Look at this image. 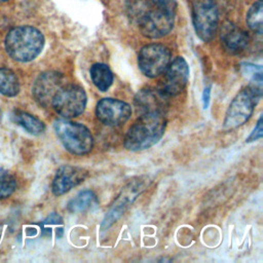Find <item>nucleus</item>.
Here are the masks:
<instances>
[{"label":"nucleus","mask_w":263,"mask_h":263,"mask_svg":"<svg viewBox=\"0 0 263 263\" xmlns=\"http://www.w3.org/2000/svg\"><path fill=\"white\" fill-rule=\"evenodd\" d=\"M221 43L229 53L242 51L249 42L248 34L237 26L226 23L221 29Z\"/></svg>","instance_id":"obj_15"},{"label":"nucleus","mask_w":263,"mask_h":263,"mask_svg":"<svg viewBox=\"0 0 263 263\" xmlns=\"http://www.w3.org/2000/svg\"><path fill=\"white\" fill-rule=\"evenodd\" d=\"M247 24L249 28L258 33L262 34L263 32V1L257 0L249 9L247 13Z\"/></svg>","instance_id":"obj_21"},{"label":"nucleus","mask_w":263,"mask_h":263,"mask_svg":"<svg viewBox=\"0 0 263 263\" xmlns=\"http://www.w3.org/2000/svg\"><path fill=\"white\" fill-rule=\"evenodd\" d=\"M158 7L165 8L167 10L174 11L176 10V0H153Z\"/></svg>","instance_id":"obj_25"},{"label":"nucleus","mask_w":263,"mask_h":263,"mask_svg":"<svg viewBox=\"0 0 263 263\" xmlns=\"http://www.w3.org/2000/svg\"><path fill=\"white\" fill-rule=\"evenodd\" d=\"M263 122H262V116H260V118L257 121V124L255 126V128L253 129V132L251 133V135L249 136V138L246 140L247 143H251L254 141H257L259 139L262 138L263 136V126H262Z\"/></svg>","instance_id":"obj_23"},{"label":"nucleus","mask_w":263,"mask_h":263,"mask_svg":"<svg viewBox=\"0 0 263 263\" xmlns=\"http://www.w3.org/2000/svg\"><path fill=\"white\" fill-rule=\"evenodd\" d=\"M192 21L196 35L202 41L214 38L218 28V9L214 0H193Z\"/></svg>","instance_id":"obj_6"},{"label":"nucleus","mask_w":263,"mask_h":263,"mask_svg":"<svg viewBox=\"0 0 263 263\" xmlns=\"http://www.w3.org/2000/svg\"><path fill=\"white\" fill-rule=\"evenodd\" d=\"M163 82V91L167 96L181 93L187 85L189 78V68L182 57H177L166 68Z\"/></svg>","instance_id":"obj_12"},{"label":"nucleus","mask_w":263,"mask_h":263,"mask_svg":"<svg viewBox=\"0 0 263 263\" xmlns=\"http://www.w3.org/2000/svg\"><path fill=\"white\" fill-rule=\"evenodd\" d=\"M86 172L72 165L61 166L52 180L51 191L55 196L63 195L84 181Z\"/></svg>","instance_id":"obj_14"},{"label":"nucleus","mask_w":263,"mask_h":263,"mask_svg":"<svg viewBox=\"0 0 263 263\" xmlns=\"http://www.w3.org/2000/svg\"><path fill=\"white\" fill-rule=\"evenodd\" d=\"M90 78L96 87L101 91H106L113 82V74L106 64H93L89 70Z\"/></svg>","instance_id":"obj_17"},{"label":"nucleus","mask_w":263,"mask_h":263,"mask_svg":"<svg viewBox=\"0 0 263 263\" xmlns=\"http://www.w3.org/2000/svg\"><path fill=\"white\" fill-rule=\"evenodd\" d=\"M11 118L16 124L22 126L31 135L38 136L45 130L44 123L30 113L16 110L11 114Z\"/></svg>","instance_id":"obj_16"},{"label":"nucleus","mask_w":263,"mask_h":263,"mask_svg":"<svg viewBox=\"0 0 263 263\" xmlns=\"http://www.w3.org/2000/svg\"><path fill=\"white\" fill-rule=\"evenodd\" d=\"M3 1H6V0H0V2H3Z\"/></svg>","instance_id":"obj_27"},{"label":"nucleus","mask_w":263,"mask_h":263,"mask_svg":"<svg viewBox=\"0 0 263 263\" xmlns=\"http://www.w3.org/2000/svg\"><path fill=\"white\" fill-rule=\"evenodd\" d=\"M171 63V52L162 44L152 43L145 45L139 52L138 65L141 72L150 78L163 73Z\"/></svg>","instance_id":"obj_7"},{"label":"nucleus","mask_w":263,"mask_h":263,"mask_svg":"<svg viewBox=\"0 0 263 263\" xmlns=\"http://www.w3.org/2000/svg\"><path fill=\"white\" fill-rule=\"evenodd\" d=\"M259 99L249 86L239 90L226 111L223 128L232 130L246 123L250 119Z\"/></svg>","instance_id":"obj_5"},{"label":"nucleus","mask_w":263,"mask_h":263,"mask_svg":"<svg viewBox=\"0 0 263 263\" xmlns=\"http://www.w3.org/2000/svg\"><path fill=\"white\" fill-rule=\"evenodd\" d=\"M242 73L250 78L249 87L251 90L258 97L262 96V67L253 65V64H242L241 65Z\"/></svg>","instance_id":"obj_20"},{"label":"nucleus","mask_w":263,"mask_h":263,"mask_svg":"<svg viewBox=\"0 0 263 263\" xmlns=\"http://www.w3.org/2000/svg\"><path fill=\"white\" fill-rule=\"evenodd\" d=\"M174 11L158 7L147 11L139 21L141 33L148 38H160L173 29Z\"/></svg>","instance_id":"obj_8"},{"label":"nucleus","mask_w":263,"mask_h":263,"mask_svg":"<svg viewBox=\"0 0 263 263\" xmlns=\"http://www.w3.org/2000/svg\"><path fill=\"white\" fill-rule=\"evenodd\" d=\"M63 219L62 217L57 214V213H51L43 222H42V226H43V230H47L50 226L52 225H59L62 224Z\"/></svg>","instance_id":"obj_24"},{"label":"nucleus","mask_w":263,"mask_h":263,"mask_svg":"<svg viewBox=\"0 0 263 263\" xmlns=\"http://www.w3.org/2000/svg\"><path fill=\"white\" fill-rule=\"evenodd\" d=\"M4 43L5 49L11 59L26 63L39 55L44 45V37L34 27L20 26L8 32Z\"/></svg>","instance_id":"obj_2"},{"label":"nucleus","mask_w":263,"mask_h":263,"mask_svg":"<svg viewBox=\"0 0 263 263\" xmlns=\"http://www.w3.org/2000/svg\"><path fill=\"white\" fill-rule=\"evenodd\" d=\"M147 179L137 178L130 181L118 195L117 199L114 201L112 208L106 213V216L103 220L102 226L103 228L110 227L115 221H117L125 210L134 202L137 196L146 188L147 186Z\"/></svg>","instance_id":"obj_9"},{"label":"nucleus","mask_w":263,"mask_h":263,"mask_svg":"<svg viewBox=\"0 0 263 263\" xmlns=\"http://www.w3.org/2000/svg\"><path fill=\"white\" fill-rule=\"evenodd\" d=\"M135 106L144 113H163L168 106V96L163 89L144 88L135 96Z\"/></svg>","instance_id":"obj_13"},{"label":"nucleus","mask_w":263,"mask_h":263,"mask_svg":"<svg viewBox=\"0 0 263 263\" xmlns=\"http://www.w3.org/2000/svg\"><path fill=\"white\" fill-rule=\"evenodd\" d=\"M210 98H211V86H208L204 88L202 92V103H203V108L206 109L210 104Z\"/></svg>","instance_id":"obj_26"},{"label":"nucleus","mask_w":263,"mask_h":263,"mask_svg":"<svg viewBox=\"0 0 263 263\" xmlns=\"http://www.w3.org/2000/svg\"><path fill=\"white\" fill-rule=\"evenodd\" d=\"M166 119L163 113H144L128 128L124 146L130 151L146 150L155 145L163 136Z\"/></svg>","instance_id":"obj_1"},{"label":"nucleus","mask_w":263,"mask_h":263,"mask_svg":"<svg viewBox=\"0 0 263 263\" xmlns=\"http://www.w3.org/2000/svg\"><path fill=\"white\" fill-rule=\"evenodd\" d=\"M16 188V181L13 176L5 174L0 176V199L10 196Z\"/></svg>","instance_id":"obj_22"},{"label":"nucleus","mask_w":263,"mask_h":263,"mask_svg":"<svg viewBox=\"0 0 263 263\" xmlns=\"http://www.w3.org/2000/svg\"><path fill=\"white\" fill-rule=\"evenodd\" d=\"M65 85V77L62 73L47 71L38 76L33 85V96L36 102L43 107L51 105L55 93Z\"/></svg>","instance_id":"obj_11"},{"label":"nucleus","mask_w":263,"mask_h":263,"mask_svg":"<svg viewBox=\"0 0 263 263\" xmlns=\"http://www.w3.org/2000/svg\"><path fill=\"white\" fill-rule=\"evenodd\" d=\"M86 93L79 85H64L53 97L51 106L62 117L69 119L80 115L86 106Z\"/></svg>","instance_id":"obj_4"},{"label":"nucleus","mask_w":263,"mask_h":263,"mask_svg":"<svg viewBox=\"0 0 263 263\" xmlns=\"http://www.w3.org/2000/svg\"><path fill=\"white\" fill-rule=\"evenodd\" d=\"M20 92V82L15 73L8 68H0V93L15 97Z\"/></svg>","instance_id":"obj_18"},{"label":"nucleus","mask_w":263,"mask_h":263,"mask_svg":"<svg viewBox=\"0 0 263 263\" xmlns=\"http://www.w3.org/2000/svg\"><path fill=\"white\" fill-rule=\"evenodd\" d=\"M53 129L62 145L70 153L83 155L91 150L93 140L85 125L67 119H58L53 122Z\"/></svg>","instance_id":"obj_3"},{"label":"nucleus","mask_w":263,"mask_h":263,"mask_svg":"<svg viewBox=\"0 0 263 263\" xmlns=\"http://www.w3.org/2000/svg\"><path fill=\"white\" fill-rule=\"evenodd\" d=\"M130 115V106L117 99L104 98L98 102L96 107L97 118L109 126H118L125 123Z\"/></svg>","instance_id":"obj_10"},{"label":"nucleus","mask_w":263,"mask_h":263,"mask_svg":"<svg viewBox=\"0 0 263 263\" xmlns=\"http://www.w3.org/2000/svg\"><path fill=\"white\" fill-rule=\"evenodd\" d=\"M97 201V196L91 190H83L69 201L67 209L71 213H82L89 210Z\"/></svg>","instance_id":"obj_19"}]
</instances>
